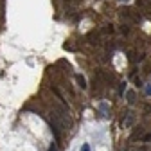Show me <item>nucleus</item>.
<instances>
[{
    "instance_id": "obj_1",
    "label": "nucleus",
    "mask_w": 151,
    "mask_h": 151,
    "mask_svg": "<svg viewBox=\"0 0 151 151\" xmlns=\"http://www.w3.org/2000/svg\"><path fill=\"white\" fill-rule=\"evenodd\" d=\"M76 79H78V83H79V86H81L83 90L86 88V79L83 78V76H81V74H79V76H76Z\"/></svg>"
},
{
    "instance_id": "obj_2",
    "label": "nucleus",
    "mask_w": 151,
    "mask_h": 151,
    "mask_svg": "<svg viewBox=\"0 0 151 151\" xmlns=\"http://www.w3.org/2000/svg\"><path fill=\"white\" fill-rule=\"evenodd\" d=\"M131 122H133V113H131V111H128V113H126V121H124V126H129Z\"/></svg>"
},
{
    "instance_id": "obj_3",
    "label": "nucleus",
    "mask_w": 151,
    "mask_h": 151,
    "mask_svg": "<svg viewBox=\"0 0 151 151\" xmlns=\"http://www.w3.org/2000/svg\"><path fill=\"white\" fill-rule=\"evenodd\" d=\"M88 38L92 40V43H97V45H99V36H97L96 32H90V34H88Z\"/></svg>"
},
{
    "instance_id": "obj_4",
    "label": "nucleus",
    "mask_w": 151,
    "mask_h": 151,
    "mask_svg": "<svg viewBox=\"0 0 151 151\" xmlns=\"http://www.w3.org/2000/svg\"><path fill=\"white\" fill-rule=\"evenodd\" d=\"M128 101H129V103L135 101V92H128Z\"/></svg>"
},
{
    "instance_id": "obj_5",
    "label": "nucleus",
    "mask_w": 151,
    "mask_h": 151,
    "mask_svg": "<svg viewBox=\"0 0 151 151\" xmlns=\"http://www.w3.org/2000/svg\"><path fill=\"white\" fill-rule=\"evenodd\" d=\"M121 31H122L124 34H128V32H129V27H128V25H122V27H121Z\"/></svg>"
},
{
    "instance_id": "obj_6",
    "label": "nucleus",
    "mask_w": 151,
    "mask_h": 151,
    "mask_svg": "<svg viewBox=\"0 0 151 151\" xmlns=\"http://www.w3.org/2000/svg\"><path fill=\"white\" fill-rule=\"evenodd\" d=\"M104 31H106V32H110V34H111V32H113V25H106V29H104Z\"/></svg>"
},
{
    "instance_id": "obj_7",
    "label": "nucleus",
    "mask_w": 151,
    "mask_h": 151,
    "mask_svg": "<svg viewBox=\"0 0 151 151\" xmlns=\"http://www.w3.org/2000/svg\"><path fill=\"white\" fill-rule=\"evenodd\" d=\"M81 151H90V146H88V144H83V146H81Z\"/></svg>"
},
{
    "instance_id": "obj_8",
    "label": "nucleus",
    "mask_w": 151,
    "mask_h": 151,
    "mask_svg": "<svg viewBox=\"0 0 151 151\" xmlns=\"http://www.w3.org/2000/svg\"><path fill=\"white\" fill-rule=\"evenodd\" d=\"M49 151H58V147H56V144H52V146L49 147Z\"/></svg>"
},
{
    "instance_id": "obj_9",
    "label": "nucleus",
    "mask_w": 151,
    "mask_h": 151,
    "mask_svg": "<svg viewBox=\"0 0 151 151\" xmlns=\"http://www.w3.org/2000/svg\"><path fill=\"white\" fill-rule=\"evenodd\" d=\"M146 93H147V96H151V85H149V86L146 88Z\"/></svg>"
},
{
    "instance_id": "obj_10",
    "label": "nucleus",
    "mask_w": 151,
    "mask_h": 151,
    "mask_svg": "<svg viewBox=\"0 0 151 151\" xmlns=\"http://www.w3.org/2000/svg\"><path fill=\"white\" fill-rule=\"evenodd\" d=\"M121 2H128V0H121Z\"/></svg>"
}]
</instances>
